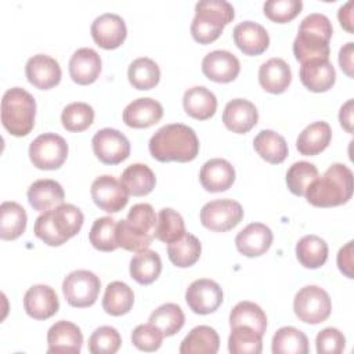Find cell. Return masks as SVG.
<instances>
[{
	"label": "cell",
	"mask_w": 354,
	"mask_h": 354,
	"mask_svg": "<svg viewBox=\"0 0 354 354\" xmlns=\"http://www.w3.org/2000/svg\"><path fill=\"white\" fill-rule=\"evenodd\" d=\"M149 152L159 162H191L199 152L196 133L187 124L170 123L160 127L149 140Z\"/></svg>",
	"instance_id": "6da1fadb"
},
{
	"label": "cell",
	"mask_w": 354,
	"mask_h": 354,
	"mask_svg": "<svg viewBox=\"0 0 354 354\" xmlns=\"http://www.w3.org/2000/svg\"><path fill=\"white\" fill-rule=\"evenodd\" d=\"M353 171L343 163H333L307 188V202L317 207L340 206L353 195Z\"/></svg>",
	"instance_id": "7a4b0ae2"
},
{
	"label": "cell",
	"mask_w": 354,
	"mask_h": 354,
	"mask_svg": "<svg viewBox=\"0 0 354 354\" xmlns=\"http://www.w3.org/2000/svg\"><path fill=\"white\" fill-rule=\"evenodd\" d=\"M332 33V22L326 15L313 12L304 17L293 41V54L296 59L301 64L311 59H329V41Z\"/></svg>",
	"instance_id": "3957f363"
},
{
	"label": "cell",
	"mask_w": 354,
	"mask_h": 354,
	"mask_svg": "<svg viewBox=\"0 0 354 354\" xmlns=\"http://www.w3.org/2000/svg\"><path fill=\"white\" fill-rule=\"evenodd\" d=\"M84 216L79 207L62 203L43 212L35 221L33 232L48 246H59L73 238L82 228Z\"/></svg>",
	"instance_id": "277c9868"
},
{
	"label": "cell",
	"mask_w": 354,
	"mask_h": 354,
	"mask_svg": "<svg viewBox=\"0 0 354 354\" xmlns=\"http://www.w3.org/2000/svg\"><path fill=\"white\" fill-rule=\"evenodd\" d=\"M156 218L149 203H137L127 213L126 220L116 223V241L119 248L129 252H142L149 248L155 235Z\"/></svg>",
	"instance_id": "5b68a950"
},
{
	"label": "cell",
	"mask_w": 354,
	"mask_h": 354,
	"mask_svg": "<svg viewBox=\"0 0 354 354\" xmlns=\"http://www.w3.org/2000/svg\"><path fill=\"white\" fill-rule=\"evenodd\" d=\"M235 17L234 7L225 0H202L195 6L191 35L201 44H209L220 37L224 26Z\"/></svg>",
	"instance_id": "8992f818"
},
{
	"label": "cell",
	"mask_w": 354,
	"mask_h": 354,
	"mask_svg": "<svg viewBox=\"0 0 354 354\" xmlns=\"http://www.w3.org/2000/svg\"><path fill=\"white\" fill-rule=\"evenodd\" d=\"M35 97L21 87L8 88L1 100V123L4 129L15 136H28L35 126Z\"/></svg>",
	"instance_id": "52a82bcc"
},
{
	"label": "cell",
	"mask_w": 354,
	"mask_h": 354,
	"mask_svg": "<svg viewBox=\"0 0 354 354\" xmlns=\"http://www.w3.org/2000/svg\"><path fill=\"white\" fill-rule=\"evenodd\" d=\"M293 310L301 322L317 325L330 315L332 301L326 290L317 285H307L296 293Z\"/></svg>",
	"instance_id": "ba28073f"
},
{
	"label": "cell",
	"mask_w": 354,
	"mask_h": 354,
	"mask_svg": "<svg viewBox=\"0 0 354 354\" xmlns=\"http://www.w3.org/2000/svg\"><path fill=\"white\" fill-rule=\"evenodd\" d=\"M66 141L55 133L37 136L29 145V159L40 170L59 169L68 156Z\"/></svg>",
	"instance_id": "9c48e42d"
},
{
	"label": "cell",
	"mask_w": 354,
	"mask_h": 354,
	"mask_svg": "<svg viewBox=\"0 0 354 354\" xmlns=\"http://www.w3.org/2000/svg\"><path fill=\"white\" fill-rule=\"evenodd\" d=\"M101 281L88 270H76L69 272L62 282V292L69 306L84 308L93 306L100 293Z\"/></svg>",
	"instance_id": "30bf717a"
},
{
	"label": "cell",
	"mask_w": 354,
	"mask_h": 354,
	"mask_svg": "<svg viewBox=\"0 0 354 354\" xmlns=\"http://www.w3.org/2000/svg\"><path fill=\"white\" fill-rule=\"evenodd\" d=\"M201 223L214 232H225L236 227L243 218V209L232 199L210 201L201 209Z\"/></svg>",
	"instance_id": "8fae6325"
},
{
	"label": "cell",
	"mask_w": 354,
	"mask_h": 354,
	"mask_svg": "<svg viewBox=\"0 0 354 354\" xmlns=\"http://www.w3.org/2000/svg\"><path fill=\"white\" fill-rule=\"evenodd\" d=\"M94 155L105 165H118L129 158L130 142L116 129L105 127L98 130L91 140Z\"/></svg>",
	"instance_id": "7c38bea8"
},
{
	"label": "cell",
	"mask_w": 354,
	"mask_h": 354,
	"mask_svg": "<svg viewBox=\"0 0 354 354\" xmlns=\"http://www.w3.org/2000/svg\"><path fill=\"white\" fill-rule=\"evenodd\" d=\"M90 194L93 202L106 213H118L129 202V192L124 185L109 174L97 177L91 184Z\"/></svg>",
	"instance_id": "4fadbf2b"
},
{
	"label": "cell",
	"mask_w": 354,
	"mask_h": 354,
	"mask_svg": "<svg viewBox=\"0 0 354 354\" xmlns=\"http://www.w3.org/2000/svg\"><path fill=\"white\" fill-rule=\"evenodd\" d=\"M185 301L195 314L206 315L220 307L223 303V290L213 279H196L187 288Z\"/></svg>",
	"instance_id": "5bb4252c"
},
{
	"label": "cell",
	"mask_w": 354,
	"mask_h": 354,
	"mask_svg": "<svg viewBox=\"0 0 354 354\" xmlns=\"http://www.w3.org/2000/svg\"><path fill=\"white\" fill-rule=\"evenodd\" d=\"M91 36L100 47L105 50H113L122 46L124 41L127 36V28L120 15L105 12L93 21Z\"/></svg>",
	"instance_id": "9a60e30c"
},
{
	"label": "cell",
	"mask_w": 354,
	"mask_h": 354,
	"mask_svg": "<svg viewBox=\"0 0 354 354\" xmlns=\"http://www.w3.org/2000/svg\"><path fill=\"white\" fill-rule=\"evenodd\" d=\"M241 71L239 59L227 50H214L202 59L203 75L217 83H230L236 79Z\"/></svg>",
	"instance_id": "2e32d148"
},
{
	"label": "cell",
	"mask_w": 354,
	"mask_h": 354,
	"mask_svg": "<svg viewBox=\"0 0 354 354\" xmlns=\"http://www.w3.org/2000/svg\"><path fill=\"white\" fill-rule=\"evenodd\" d=\"M48 354H77L83 346V335L77 325L69 321H58L47 332Z\"/></svg>",
	"instance_id": "e0dca14e"
},
{
	"label": "cell",
	"mask_w": 354,
	"mask_h": 354,
	"mask_svg": "<svg viewBox=\"0 0 354 354\" xmlns=\"http://www.w3.org/2000/svg\"><path fill=\"white\" fill-rule=\"evenodd\" d=\"M28 82L40 90H48L61 80V66L50 55L36 54L30 57L25 65Z\"/></svg>",
	"instance_id": "ac0fdd59"
},
{
	"label": "cell",
	"mask_w": 354,
	"mask_h": 354,
	"mask_svg": "<svg viewBox=\"0 0 354 354\" xmlns=\"http://www.w3.org/2000/svg\"><path fill=\"white\" fill-rule=\"evenodd\" d=\"M272 231L263 223H250L235 236V246L246 257L264 254L272 243Z\"/></svg>",
	"instance_id": "d6986e66"
},
{
	"label": "cell",
	"mask_w": 354,
	"mask_h": 354,
	"mask_svg": "<svg viewBox=\"0 0 354 354\" xmlns=\"http://www.w3.org/2000/svg\"><path fill=\"white\" fill-rule=\"evenodd\" d=\"M24 308L33 319H47L59 308L58 296L48 285H33L24 296Z\"/></svg>",
	"instance_id": "ffe728a7"
},
{
	"label": "cell",
	"mask_w": 354,
	"mask_h": 354,
	"mask_svg": "<svg viewBox=\"0 0 354 354\" xmlns=\"http://www.w3.org/2000/svg\"><path fill=\"white\" fill-rule=\"evenodd\" d=\"M234 43L246 55H260L270 44V36L266 28L253 21L239 22L232 30Z\"/></svg>",
	"instance_id": "44dd1931"
},
{
	"label": "cell",
	"mask_w": 354,
	"mask_h": 354,
	"mask_svg": "<svg viewBox=\"0 0 354 354\" xmlns=\"http://www.w3.org/2000/svg\"><path fill=\"white\" fill-rule=\"evenodd\" d=\"M259 120V111L253 102L245 98H235L227 102L223 112V122L228 130L245 134L252 130Z\"/></svg>",
	"instance_id": "7402d4cb"
},
{
	"label": "cell",
	"mask_w": 354,
	"mask_h": 354,
	"mask_svg": "<svg viewBox=\"0 0 354 354\" xmlns=\"http://www.w3.org/2000/svg\"><path fill=\"white\" fill-rule=\"evenodd\" d=\"M163 116V106L153 98H137L123 111L122 118L126 126L134 129H147L158 123Z\"/></svg>",
	"instance_id": "603a6c76"
},
{
	"label": "cell",
	"mask_w": 354,
	"mask_h": 354,
	"mask_svg": "<svg viewBox=\"0 0 354 354\" xmlns=\"http://www.w3.org/2000/svg\"><path fill=\"white\" fill-rule=\"evenodd\" d=\"M299 76L303 86L314 93L328 91L336 82V71L329 59H311L303 62Z\"/></svg>",
	"instance_id": "cb8c5ba5"
},
{
	"label": "cell",
	"mask_w": 354,
	"mask_h": 354,
	"mask_svg": "<svg viewBox=\"0 0 354 354\" xmlns=\"http://www.w3.org/2000/svg\"><path fill=\"white\" fill-rule=\"evenodd\" d=\"M101 73V57L88 47L77 48L69 59V75L77 84L87 86L97 80Z\"/></svg>",
	"instance_id": "d4e9b609"
},
{
	"label": "cell",
	"mask_w": 354,
	"mask_h": 354,
	"mask_svg": "<svg viewBox=\"0 0 354 354\" xmlns=\"http://www.w3.org/2000/svg\"><path fill=\"white\" fill-rule=\"evenodd\" d=\"M199 181L209 192L227 191L235 181V169L228 160L213 158L203 163L199 171Z\"/></svg>",
	"instance_id": "484cf974"
},
{
	"label": "cell",
	"mask_w": 354,
	"mask_h": 354,
	"mask_svg": "<svg viewBox=\"0 0 354 354\" xmlns=\"http://www.w3.org/2000/svg\"><path fill=\"white\" fill-rule=\"evenodd\" d=\"M29 205L37 212H47L64 203L65 192L59 183L51 178L33 181L26 192Z\"/></svg>",
	"instance_id": "4316f807"
},
{
	"label": "cell",
	"mask_w": 354,
	"mask_h": 354,
	"mask_svg": "<svg viewBox=\"0 0 354 354\" xmlns=\"http://www.w3.org/2000/svg\"><path fill=\"white\" fill-rule=\"evenodd\" d=\"M290 82L292 71L285 59L274 57L261 64L259 69V83L266 91L281 94L289 87Z\"/></svg>",
	"instance_id": "83f0119b"
},
{
	"label": "cell",
	"mask_w": 354,
	"mask_h": 354,
	"mask_svg": "<svg viewBox=\"0 0 354 354\" xmlns=\"http://www.w3.org/2000/svg\"><path fill=\"white\" fill-rule=\"evenodd\" d=\"M183 106L188 116L196 120H206L214 115L217 98L205 86H194L184 93Z\"/></svg>",
	"instance_id": "f1b7e54d"
},
{
	"label": "cell",
	"mask_w": 354,
	"mask_h": 354,
	"mask_svg": "<svg viewBox=\"0 0 354 354\" xmlns=\"http://www.w3.org/2000/svg\"><path fill=\"white\" fill-rule=\"evenodd\" d=\"M330 138V126L322 120L314 122L308 124L304 130H301L296 140V148L304 156H314L326 149Z\"/></svg>",
	"instance_id": "f546056e"
},
{
	"label": "cell",
	"mask_w": 354,
	"mask_h": 354,
	"mask_svg": "<svg viewBox=\"0 0 354 354\" xmlns=\"http://www.w3.org/2000/svg\"><path fill=\"white\" fill-rule=\"evenodd\" d=\"M220 347L217 332L207 326L199 325L191 329L180 346L181 354H216Z\"/></svg>",
	"instance_id": "4dcf8cb0"
},
{
	"label": "cell",
	"mask_w": 354,
	"mask_h": 354,
	"mask_svg": "<svg viewBox=\"0 0 354 354\" xmlns=\"http://www.w3.org/2000/svg\"><path fill=\"white\" fill-rule=\"evenodd\" d=\"M120 183L124 185L129 195L144 196L155 188L156 177L149 166L144 163H133L123 170Z\"/></svg>",
	"instance_id": "1f68e13d"
},
{
	"label": "cell",
	"mask_w": 354,
	"mask_h": 354,
	"mask_svg": "<svg viewBox=\"0 0 354 354\" xmlns=\"http://www.w3.org/2000/svg\"><path fill=\"white\" fill-rule=\"evenodd\" d=\"M25 209L12 201H6L0 206V238L14 241L19 238L26 228Z\"/></svg>",
	"instance_id": "d6a6232c"
},
{
	"label": "cell",
	"mask_w": 354,
	"mask_h": 354,
	"mask_svg": "<svg viewBox=\"0 0 354 354\" xmlns=\"http://www.w3.org/2000/svg\"><path fill=\"white\" fill-rule=\"evenodd\" d=\"M254 151L268 163H282L288 156V144L285 138L274 130H261L253 140Z\"/></svg>",
	"instance_id": "836d02e7"
},
{
	"label": "cell",
	"mask_w": 354,
	"mask_h": 354,
	"mask_svg": "<svg viewBox=\"0 0 354 354\" xmlns=\"http://www.w3.org/2000/svg\"><path fill=\"white\" fill-rule=\"evenodd\" d=\"M162 271L160 256L155 250H142L130 260V275L140 285H149L158 279Z\"/></svg>",
	"instance_id": "e575fe53"
},
{
	"label": "cell",
	"mask_w": 354,
	"mask_h": 354,
	"mask_svg": "<svg viewBox=\"0 0 354 354\" xmlns=\"http://www.w3.org/2000/svg\"><path fill=\"white\" fill-rule=\"evenodd\" d=\"M296 257L306 268H319L328 259V243L318 235H304L296 243Z\"/></svg>",
	"instance_id": "d590c367"
},
{
	"label": "cell",
	"mask_w": 354,
	"mask_h": 354,
	"mask_svg": "<svg viewBox=\"0 0 354 354\" xmlns=\"http://www.w3.org/2000/svg\"><path fill=\"white\" fill-rule=\"evenodd\" d=\"M134 303V293L131 288L122 282L113 281L108 283L105 288L104 299H102V308L106 314L113 317H120L127 314Z\"/></svg>",
	"instance_id": "8d00e7d4"
},
{
	"label": "cell",
	"mask_w": 354,
	"mask_h": 354,
	"mask_svg": "<svg viewBox=\"0 0 354 354\" xmlns=\"http://www.w3.org/2000/svg\"><path fill=\"white\" fill-rule=\"evenodd\" d=\"M230 326H248L259 332L261 336L266 333L267 329V315L253 301H239L230 313Z\"/></svg>",
	"instance_id": "74e56055"
},
{
	"label": "cell",
	"mask_w": 354,
	"mask_h": 354,
	"mask_svg": "<svg viewBox=\"0 0 354 354\" xmlns=\"http://www.w3.org/2000/svg\"><path fill=\"white\" fill-rule=\"evenodd\" d=\"M202 252V245L199 239L192 235L185 232L180 239L171 242L167 245V256L169 260L180 268H187L194 266Z\"/></svg>",
	"instance_id": "f35d334b"
},
{
	"label": "cell",
	"mask_w": 354,
	"mask_h": 354,
	"mask_svg": "<svg viewBox=\"0 0 354 354\" xmlns=\"http://www.w3.org/2000/svg\"><path fill=\"white\" fill-rule=\"evenodd\" d=\"M127 77L134 88L151 90L159 83L160 69L153 59L141 57L129 65Z\"/></svg>",
	"instance_id": "ab89813d"
},
{
	"label": "cell",
	"mask_w": 354,
	"mask_h": 354,
	"mask_svg": "<svg viewBox=\"0 0 354 354\" xmlns=\"http://www.w3.org/2000/svg\"><path fill=\"white\" fill-rule=\"evenodd\" d=\"M271 350L274 354H307L308 339L295 326H282L272 337Z\"/></svg>",
	"instance_id": "60d3db41"
},
{
	"label": "cell",
	"mask_w": 354,
	"mask_h": 354,
	"mask_svg": "<svg viewBox=\"0 0 354 354\" xmlns=\"http://www.w3.org/2000/svg\"><path fill=\"white\" fill-rule=\"evenodd\" d=\"M148 321L159 328L163 336H173L184 326L185 315L178 304L166 303L153 310Z\"/></svg>",
	"instance_id": "b9f144b4"
},
{
	"label": "cell",
	"mask_w": 354,
	"mask_h": 354,
	"mask_svg": "<svg viewBox=\"0 0 354 354\" xmlns=\"http://www.w3.org/2000/svg\"><path fill=\"white\" fill-rule=\"evenodd\" d=\"M185 234L184 218L180 213L170 207H165L158 213L156 227H155V238L165 242L171 243L180 239Z\"/></svg>",
	"instance_id": "7bdbcfd3"
},
{
	"label": "cell",
	"mask_w": 354,
	"mask_h": 354,
	"mask_svg": "<svg viewBox=\"0 0 354 354\" xmlns=\"http://www.w3.org/2000/svg\"><path fill=\"white\" fill-rule=\"evenodd\" d=\"M88 239L93 248L101 252H113L119 248L116 242V220L112 217L97 218L88 232Z\"/></svg>",
	"instance_id": "ee69618b"
},
{
	"label": "cell",
	"mask_w": 354,
	"mask_h": 354,
	"mask_svg": "<svg viewBox=\"0 0 354 354\" xmlns=\"http://www.w3.org/2000/svg\"><path fill=\"white\" fill-rule=\"evenodd\" d=\"M263 348V336L252 328L236 326L231 329L228 350L232 354H259Z\"/></svg>",
	"instance_id": "f6af8a7d"
},
{
	"label": "cell",
	"mask_w": 354,
	"mask_h": 354,
	"mask_svg": "<svg viewBox=\"0 0 354 354\" xmlns=\"http://www.w3.org/2000/svg\"><path fill=\"white\" fill-rule=\"evenodd\" d=\"M318 169L315 165L300 160L293 163L286 171V185L296 196H304L307 188L317 180Z\"/></svg>",
	"instance_id": "bcb514c9"
},
{
	"label": "cell",
	"mask_w": 354,
	"mask_h": 354,
	"mask_svg": "<svg viewBox=\"0 0 354 354\" xmlns=\"http://www.w3.org/2000/svg\"><path fill=\"white\" fill-rule=\"evenodd\" d=\"M94 120V109L86 102H72L66 105L61 113L62 126L72 133H79L91 126Z\"/></svg>",
	"instance_id": "7dc6e473"
},
{
	"label": "cell",
	"mask_w": 354,
	"mask_h": 354,
	"mask_svg": "<svg viewBox=\"0 0 354 354\" xmlns=\"http://www.w3.org/2000/svg\"><path fill=\"white\" fill-rule=\"evenodd\" d=\"M122 337L113 326H100L88 337V351L93 354H113L120 348Z\"/></svg>",
	"instance_id": "c3c4849f"
},
{
	"label": "cell",
	"mask_w": 354,
	"mask_h": 354,
	"mask_svg": "<svg viewBox=\"0 0 354 354\" xmlns=\"http://www.w3.org/2000/svg\"><path fill=\"white\" fill-rule=\"evenodd\" d=\"M303 8L301 0H268L264 3V15L277 24H285L296 18Z\"/></svg>",
	"instance_id": "681fc988"
},
{
	"label": "cell",
	"mask_w": 354,
	"mask_h": 354,
	"mask_svg": "<svg viewBox=\"0 0 354 354\" xmlns=\"http://www.w3.org/2000/svg\"><path fill=\"white\" fill-rule=\"evenodd\" d=\"M162 340L163 333L151 322L138 325L131 332V343L141 351H156L162 346Z\"/></svg>",
	"instance_id": "f907efd6"
},
{
	"label": "cell",
	"mask_w": 354,
	"mask_h": 354,
	"mask_svg": "<svg viewBox=\"0 0 354 354\" xmlns=\"http://www.w3.org/2000/svg\"><path fill=\"white\" fill-rule=\"evenodd\" d=\"M315 346L319 354H340L346 347V337L336 328H325L318 332Z\"/></svg>",
	"instance_id": "816d5d0a"
},
{
	"label": "cell",
	"mask_w": 354,
	"mask_h": 354,
	"mask_svg": "<svg viewBox=\"0 0 354 354\" xmlns=\"http://www.w3.org/2000/svg\"><path fill=\"white\" fill-rule=\"evenodd\" d=\"M339 270L347 277L353 278V241L347 242L337 253Z\"/></svg>",
	"instance_id": "f5cc1de1"
},
{
	"label": "cell",
	"mask_w": 354,
	"mask_h": 354,
	"mask_svg": "<svg viewBox=\"0 0 354 354\" xmlns=\"http://www.w3.org/2000/svg\"><path fill=\"white\" fill-rule=\"evenodd\" d=\"M353 54H354V43H346L339 51V65L342 71L348 76L353 77Z\"/></svg>",
	"instance_id": "db71d44e"
},
{
	"label": "cell",
	"mask_w": 354,
	"mask_h": 354,
	"mask_svg": "<svg viewBox=\"0 0 354 354\" xmlns=\"http://www.w3.org/2000/svg\"><path fill=\"white\" fill-rule=\"evenodd\" d=\"M339 122L347 133H353V100L342 105L339 111Z\"/></svg>",
	"instance_id": "11a10c76"
},
{
	"label": "cell",
	"mask_w": 354,
	"mask_h": 354,
	"mask_svg": "<svg viewBox=\"0 0 354 354\" xmlns=\"http://www.w3.org/2000/svg\"><path fill=\"white\" fill-rule=\"evenodd\" d=\"M351 8H353V1H347L346 4H343L339 8V12H337L340 25L350 33H353V11H351Z\"/></svg>",
	"instance_id": "9f6ffc18"
}]
</instances>
